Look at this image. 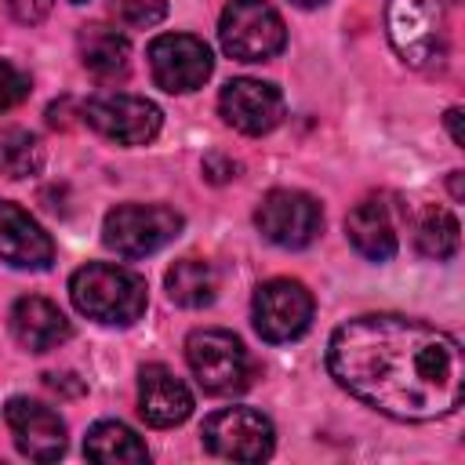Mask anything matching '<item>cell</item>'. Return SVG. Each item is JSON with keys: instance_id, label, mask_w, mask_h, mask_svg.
I'll list each match as a JSON object with an SVG mask.
<instances>
[{"instance_id": "cell-1", "label": "cell", "mask_w": 465, "mask_h": 465, "mask_svg": "<svg viewBox=\"0 0 465 465\" xmlns=\"http://www.w3.org/2000/svg\"><path fill=\"white\" fill-rule=\"evenodd\" d=\"M327 371L349 396L400 421L447 418L465 396L458 338L396 312L341 323L327 345Z\"/></svg>"}, {"instance_id": "cell-2", "label": "cell", "mask_w": 465, "mask_h": 465, "mask_svg": "<svg viewBox=\"0 0 465 465\" xmlns=\"http://www.w3.org/2000/svg\"><path fill=\"white\" fill-rule=\"evenodd\" d=\"M461 0H389V44L411 69H436L450 58Z\"/></svg>"}, {"instance_id": "cell-3", "label": "cell", "mask_w": 465, "mask_h": 465, "mask_svg": "<svg viewBox=\"0 0 465 465\" xmlns=\"http://www.w3.org/2000/svg\"><path fill=\"white\" fill-rule=\"evenodd\" d=\"M69 298L73 305L105 327H127L145 312V280L124 265L113 262H91L73 272L69 280Z\"/></svg>"}, {"instance_id": "cell-4", "label": "cell", "mask_w": 465, "mask_h": 465, "mask_svg": "<svg viewBox=\"0 0 465 465\" xmlns=\"http://www.w3.org/2000/svg\"><path fill=\"white\" fill-rule=\"evenodd\" d=\"M185 360L193 378L211 396H232L243 392L251 381V356L243 341L218 327H200L185 338Z\"/></svg>"}, {"instance_id": "cell-5", "label": "cell", "mask_w": 465, "mask_h": 465, "mask_svg": "<svg viewBox=\"0 0 465 465\" xmlns=\"http://www.w3.org/2000/svg\"><path fill=\"white\" fill-rule=\"evenodd\" d=\"M222 51L236 62H265L283 51L287 29L272 4L265 0H229L218 22Z\"/></svg>"}, {"instance_id": "cell-6", "label": "cell", "mask_w": 465, "mask_h": 465, "mask_svg": "<svg viewBox=\"0 0 465 465\" xmlns=\"http://www.w3.org/2000/svg\"><path fill=\"white\" fill-rule=\"evenodd\" d=\"M182 232V214L163 203H120L102 222V240L120 258H145Z\"/></svg>"}, {"instance_id": "cell-7", "label": "cell", "mask_w": 465, "mask_h": 465, "mask_svg": "<svg viewBox=\"0 0 465 465\" xmlns=\"http://www.w3.org/2000/svg\"><path fill=\"white\" fill-rule=\"evenodd\" d=\"M80 116L109 142L116 145H145L156 138L163 113L142 98V94H124V91H102L84 102Z\"/></svg>"}, {"instance_id": "cell-8", "label": "cell", "mask_w": 465, "mask_h": 465, "mask_svg": "<svg viewBox=\"0 0 465 465\" xmlns=\"http://www.w3.org/2000/svg\"><path fill=\"white\" fill-rule=\"evenodd\" d=\"M203 447L218 458H229V461H265L276 447V432H272V421L254 411V407H225V411H214L203 429Z\"/></svg>"}, {"instance_id": "cell-9", "label": "cell", "mask_w": 465, "mask_h": 465, "mask_svg": "<svg viewBox=\"0 0 465 465\" xmlns=\"http://www.w3.org/2000/svg\"><path fill=\"white\" fill-rule=\"evenodd\" d=\"M254 225H258V232L269 243L287 247V251H298V247H309L320 236L323 211H320V203L309 193L272 189V193L262 196V203L254 211Z\"/></svg>"}, {"instance_id": "cell-10", "label": "cell", "mask_w": 465, "mask_h": 465, "mask_svg": "<svg viewBox=\"0 0 465 465\" xmlns=\"http://www.w3.org/2000/svg\"><path fill=\"white\" fill-rule=\"evenodd\" d=\"M254 331L265 341H294L312 323V294L298 280H265L251 302Z\"/></svg>"}, {"instance_id": "cell-11", "label": "cell", "mask_w": 465, "mask_h": 465, "mask_svg": "<svg viewBox=\"0 0 465 465\" xmlns=\"http://www.w3.org/2000/svg\"><path fill=\"white\" fill-rule=\"evenodd\" d=\"M149 69L156 87L171 94H185L203 87V80L214 69V58L211 47L193 33H160L149 44Z\"/></svg>"}, {"instance_id": "cell-12", "label": "cell", "mask_w": 465, "mask_h": 465, "mask_svg": "<svg viewBox=\"0 0 465 465\" xmlns=\"http://www.w3.org/2000/svg\"><path fill=\"white\" fill-rule=\"evenodd\" d=\"M218 113L240 134H265L283 120V94L265 80H229L218 94Z\"/></svg>"}, {"instance_id": "cell-13", "label": "cell", "mask_w": 465, "mask_h": 465, "mask_svg": "<svg viewBox=\"0 0 465 465\" xmlns=\"http://www.w3.org/2000/svg\"><path fill=\"white\" fill-rule=\"evenodd\" d=\"M4 418H7V429L15 436V447L25 458L54 461L65 450V421L47 403L29 400V396H15V400H7Z\"/></svg>"}, {"instance_id": "cell-14", "label": "cell", "mask_w": 465, "mask_h": 465, "mask_svg": "<svg viewBox=\"0 0 465 465\" xmlns=\"http://www.w3.org/2000/svg\"><path fill=\"white\" fill-rule=\"evenodd\" d=\"M138 414L153 429L182 425L193 414V392L163 363H145L138 374Z\"/></svg>"}, {"instance_id": "cell-15", "label": "cell", "mask_w": 465, "mask_h": 465, "mask_svg": "<svg viewBox=\"0 0 465 465\" xmlns=\"http://www.w3.org/2000/svg\"><path fill=\"white\" fill-rule=\"evenodd\" d=\"M0 262L15 269H47L54 262L51 236L11 200H0Z\"/></svg>"}, {"instance_id": "cell-16", "label": "cell", "mask_w": 465, "mask_h": 465, "mask_svg": "<svg viewBox=\"0 0 465 465\" xmlns=\"http://www.w3.org/2000/svg\"><path fill=\"white\" fill-rule=\"evenodd\" d=\"M11 334L29 352H51L73 334V327L54 302L40 294H25L11 305Z\"/></svg>"}, {"instance_id": "cell-17", "label": "cell", "mask_w": 465, "mask_h": 465, "mask_svg": "<svg viewBox=\"0 0 465 465\" xmlns=\"http://www.w3.org/2000/svg\"><path fill=\"white\" fill-rule=\"evenodd\" d=\"M345 232H349V243L367 262H389L396 254V225H392L389 207L381 200L356 203L345 218Z\"/></svg>"}, {"instance_id": "cell-18", "label": "cell", "mask_w": 465, "mask_h": 465, "mask_svg": "<svg viewBox=\"0 0 465 465\" xmlns=\"http://www.w3.org/2000/svg\"><path fill=\"white\" fill-rule=\"evenodd\" d=\"M80 47V62L87 73H94L98 80H116L127 73V58H131V44L124 33L109 29V25H87L76 40Z\"/></svg>"}, {"instance_id": "cell-19", "label": "cell", "mask_w": 465, "mask_h": 465, "mask_svg": "<svg viewBox=\"0 0 465 465\" xmlns=\"http://www.w3.org/2000/svg\"><path fill=\"white\" fill-rule=\"evenodd\" d=\"M84 454L91 461H102V465H142V461H149L145 443L124 421H98V425H91V432L84 440Z\"/></svg>"}, {"instance_id": "cell-20", "label": "cell", "mask_w": 465, "mask_h": 465, "mask_svg": "<svg viewBox=\"0 0 465 465\" xmlns=\"http://www.w3.org/2000/svg\"><path fill=\"white\" fill-rule=\"evenodd\" d=\"M167 294L185 309H203L218 294V272L200 258H182L167 269Z\"/></svg>"}, {"instance_id": "cell-21", "label": "cell", "mask_w": 465, "mask_h": 465, "mask_svg": "<svg viewBox=\"0 0 465 465\" xmlns=\"http://www.w3.org/2000/svg\"><path fill=\"white\" fill-rule=\"evenodd\" d=\"M414 243L425 258H454L458 254V243H461V229H458V218L447 211V207H425L418 225H414Z\"/></svg>"}, {"instance_id": "cell-22", "label": "cell", "mask_w": 465, "mask_h": 465, "mask_svg": "<svg viewBox=\"0 0 465 465\" xmlns=\"http://www.w3.org/2000/svg\"><path fill=\"white\" fill-rule=\"evenodd\" d=\"M40 163H44V149L36 134L22 127L0 131V174L4 178H29L40 171Z\"/></svg>"}, {"instance_id": "cell-23", "label": "cell", "mask_w": 465, "mask_h": 465, "mask_svg": "<svg viewBox=\"0 0 465 465\" xmlns=\"http://www.w3.org/2000/svg\"><path fill=\"white\" fill-rule=\"evenodd\" d=\"M113 11L127 22V25H156L167 15V0H113Z\"/></svg>"}, {"instance_id": "cell-24", "label": "cell", "mask_w": 465, "mask_h": 465, "mask_svg": "<svg viewBox=\"0 0 465 465\" xmlns=\"http://www.w3.org/2000/svg\"><path fill=\"white\" fill-rule=\"evenodd\" d=\"M25 94H29V76L18 65L0 58V113H7L18 102H25Z\"/></svg>"}, {"instance_id": "cell-25", "label": "cell", "mask_w": 465, "mask_h": 465, "mask_svg": "<svg viewBox=\"0 0 465 465\" xmlns=\"http://www.w3.org/2000/svg\"><path fill=\"white\" fill-rule=\"evenodd\" d=\"M7 4H11V15H15L18 22H25V25L40 22V18L51 11V0H7Z\"/></svg>"}, {"instance_id": "cell-26", "label": "cell", "mask_w": 465, "mask_h": 465, "mask_svg": "<svg viewBox=\"0 0 465 465\" xmlns=\"http://www.w3.org/2000/svg\"><path fill=\"white\" fill-rule=\"evenodd\" d=\"M203 174H207L211 182H229V178H236V163L225 160V156H218V153H211V156L203 160Z\"/></svg>"}, {"instance_id": "cell-27", "label": "cell", "mask_w": 465, "mask_h": 465, "mask_svg": "<svg viewBox=\"0 0 465 465\" xmlns=\"http://www.w3.org/2000/svg\"><path fill=\"white\" fill-rule=\"evenodd\" d=\"M44 381H47V389L65 392V396H80V392H84V385L73 381V374H44Z\"/></svg>"}, {"instance_id": "cell-28", "label": "cell", "mask_w": 465, "mask_h": 465, "mask_svg": "<svg viewBox=\"0 0 465 465\" xmlns=\"http://www.w3.org/2000/svg\"><path fill=\"white\" fill-rule=\"evenodd\" d=\"M443 120H447L450 142H454V145L461 149V145H465V134H461V109H458V105H454V109H447V116H443Z\"/></svg>"}, {"instance_id": "cell-29", "label": "cell", "mask_w": 465, "mask_h": 465, "mask_svg": "<svg viewBox=\"0 0 465 465\" xmlns=\"http://www.w3.org/2000/svg\"><path fill=\"white\" fill-rule=\"evenodd\" d=\"M450 196L461 200L465 196V185H461V171H450Z\"/></svg>"}, {"instance_id": "cell-30", "label": "cell", "mask_w": 465, "mask_h": 465, "mask_svg": "<svg viewBox=\"0 0 465 465\" xmlns=\"http://www.w3.org/2000/svg\"><path fill=\"white\" fill-rule=\"evenodd\" d=\"M291 4H298V7H320L323 0H291Z\"/></svg>"}, {"instance_id": "cell-31", "label": "cell", "mask_w": 465, "mask_h": 465, "mask_svg": "<svg viewBox=\"0 0 465 465\" xmlns=\"http://www.w3.org/2000/svg\"><path fill=\"white\" fill-rule=\"evenodd\" d=\"M73 4H84V0H73Z\"/></svg>"}]
</instances>
